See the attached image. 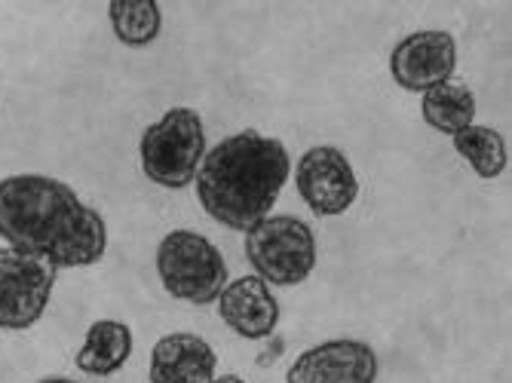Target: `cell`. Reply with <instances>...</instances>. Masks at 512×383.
Returning a JSON list of instances; mask_svg holds the SVG:
<instances>
[{
  "label": "cell",
  "instance_id": "ba28073f",
  "mask_svg": "<svg viewBox=\"0 0 512 383\" xmlns=\"http://www.w3.org/2000/svg\"><path fill=\"white\" fill-rule=\"evenodd\" d=\"M378 371V353L365 341L335 338L304 350L292 362L286 383H378Z\"/></svg>",
  "mask_w": 512,
  "mask_h": 383
},
{
  "label": "cell",
  "instance_id": "5b68a950",
  "mask_svg": "<svg viewBox=\"0 0 512 383\" xmlns=\"http://www.w3.org/2000/svg\"><path fill=\"white\" fill-rule=\"evenodd\" d=\"M246 258L267 285H301L316 267V236L295 215H267L246 230Z\"/></svg>",
  "mask_w": 512,
  "mask_h": 383
},
{
  "label": "cell",
  "instance_id": "9a60e30c",
  "mask_svg": "<svg viewBox=\"0 0 512 383\" xmlns=\"http://www.w3.org/2000/svg\"><path fill=\"white\" fill-rule=\"evenodd\" d=\"M108 19L114 37L126 46H151L163 28V13L157 0H111Z\"/></svg>",
  "mask_w": 512,
  "mask_h": 383
},
{
  "label": "cell",
  "instance_id": "8fae6325",
  "mask_svg": "<svg viewBox=\"0 0 512 383\" xmlns=\"http://www.w3.org/2000/svg\"><path fill=\"white\" fill-rule=\"evenodd\" d=\"M218 356L209 341L191 331H172L151 350V383H212Z\"/></svg>",
  "mask_w": 512,
  "mask_h": 383
},
{
  "label": "cell",
  "instance_id": "52a82bcc",
  "mask_svg": "<svg viewBox=\"0 0 512 383\" xmlns=\"http://www.w3.org/2000/svg\"><path fill=\"white\" fill-rule=\"evenodd\" d=\"M295 184L301 200L319 218L344 215L359 197V181L350 160L332 145H316L298 160Z\"/></svg>",
  "mask_w": 512,
  "mask_h": 383
},
{
  "label": "cell",
  "instance_id": "6da1fadb",
  "mask_svg": "<svg viewBox=\"0 0 512 383\" xmlns=\"http://www.w3.org/2000/svg\"><path fill=\"white\" fill-rule=\"evenodd\" d=\"M0 239L56 270H77L105 258L108 227L65 181L25 172L0 181Z\"/></svg>",
  "mask_w": 512,
  "mask_h": 383
},
{
  "label": "cell",
  "instance_id": "e0dca14e",
  "mask_svg": "<svg viewBox=\"0 0 512 383\" xmlns=\"http://www.w3.org/2000/svg\"><path fill=\"white\" fill-rule=\"evenodd\" d=\"M37 383H80V380H71V377H43Z\"/></svg>",
  "mask_w": 512,
  "mask_h": 383
},
{
  "label": "cell",
  "instance_id": "5bb4252c",
  "mask_svg": "<svg viewBox=\"0 0 512 383\" xmlns=\"http://www.w3.org/2000/svg\"><path fill=\"white\" fill-rule=\"evenodd\" d=\"M454 151L470 163V169L482 178V181H494L506 172L509 163V151H506V141L497 129L491 126H467L460 129L451 138Z\"/></svg>",
  "mask_w": 512,
  "mask_h": 383
},
{
  "label": "cell",
  "instance_id": "4fadbf2b",
  "mask_svg": "<svg viewBox=\"0 0 512 383\" xmlns=\"http://www.w3.org/2000/svg\"><path fill=\"white\" fill-rule=\"evenodd\" d=\"M421 114H424V123L433 126L436 132H445V135H457L460 129L473 126L476 120V95L470 86L463 83H439L433 89L424 92L421 99Z\"/></svg>",
  "mask_w": 512,
  "mask_h": 383
},
{
  "label": "cell",
  "instance_id": "277c9868",
  "mask_svg": "<svg viewBox=\"0 0 512 383\" xmlns=\"http://www.w3.org/2000/svg\"><path fill=\"white\" fill-rule=\"evenodd\" d=\"M157 276L172 298L206 307L227 285V261L203 233L172 230L157 246Z\"/></svg>",
  "mask_w": 512,
  "mask_h": 383
},
{
  "label": "cell",
  "instance_id": "7c38bea8",
  "mask_svg": "<svg viewBox=\"0 0 512 383\" xmlns=\"http://www.w3.org/2000/svg\"><path fill=\"white\" fill-rule=\"evenodd\" d=\"M132 356V328L120 319H96L77 350V368L92 377L117 374Z\"/></svg>",
  "mask_w": 512,
  "mask_h": 383
},
{
  "label": "cell",
  "instance_id": "2e32d148",
  "mask_svg": "<svg viewBox=\"0 0 512 383\" xmlns=\"http://www.w3.org/2000/svg\"><path fill=\"white\" fill-rule=\"evenodd\" d=\"M212 383H246L243 377H237V374H224V377H215Z\"/></svg>",
  "mask_w": 512,
  "mask_h": 383
},
{
  "label": "cell",
  "instance_id": "7a4b0ae2",
  "mask_svg": "<svg viewBox=\"0 0 512 383\" xmlns=\"http://www.w3.org/2000/svg\"><path fill=\"white\" fill-rule=\"evenodd\" d=\"M292 172L289 151L279 138L237 132L203 157L197 169V200L212 221L227 230H249L264 221Z\"/></svg>",
  "mask_w": 512,
  "mask_h": 383
},
{
  "label": "cell",
  "instance_id": "9c48e42d",
  "mask_svg": "<svg viewBox=\"0 0 512 383\" xmlns=\"http://www.w3.org/2000/svg\"><path fill=\"white\" fill-rule=\"evenodd\" d=\"M457 68V43L448 31H414L390 53V74L405 92L448 83Z\"/></svg>",
  "mask_w": 512,
  "mask_h": 383
},
{
  "label": "cell",
  "instance_id": "3957f363",
  "mask_svg": "<svg viewBox=\"0 0 512 383\" xmlns=\"http://www.w3.org/2000/svg\"><path fill=\"white\" fill-rule=\"evenodd\" d=\"M206 157V129L197 111L172 108L151 123L138 141V163L148 181L166 190H181L197 178Z\"/></svg>",
  "mask_w": 512,
  "mask_h": 383
},
{
  "label": "cell",
  "instance_id": "8992f818",
  "mask_svg": "<svg viewBox=\"0 0 512 383\" xmlns=\"http://www.w3.org/2000/svg\"><path fill=\"white\" fill-rule=\"evenodd\" d=\"M56 267L19 249H0V328L25 331L50 307Z\"/></svg>",
  "mask_w": 512,
  "mask_h": 383
},
{
  "label": "cell",
  "instance_id": "30bf717a",
  "mask_svg": "<svg viewBox=\"0 0 512 383\" xmlns=\"http://www.w3.org/2000/svg\"><path fill=\"white\" fill-rule=\"evenodd\" d=\"M218 316L221 322L246 341L273 338L279 325V301L270 292V285L255 273L230 279L218 295Z\"/></svg>",
  "mask_w": 512,
  "mask_h": 383
}]
</instances>
